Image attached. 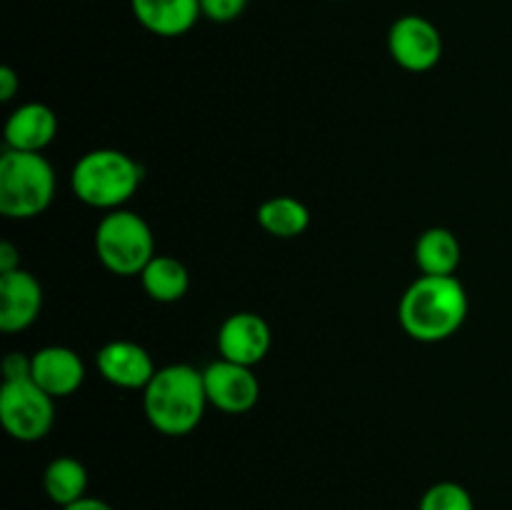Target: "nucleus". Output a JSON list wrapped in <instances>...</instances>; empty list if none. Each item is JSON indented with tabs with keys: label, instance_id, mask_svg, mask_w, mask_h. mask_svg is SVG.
<instances>
[{
	"label": "nucleus",
	"instance_id": "obj_16",
	"mask_svg": "<svg viewBox=\"0 0 512 510\" xmlns=\"http://www.w3.org/2000/svg\"><path fill=\"white\" fill-rule=\"evenodd\" d=\"M43 490L55 505L68 508L75 500L85 498V490H88V470H85V465L78 458L60 455V458L50 460L48 468H45Z\"/></svg>",
	"mask_w": 512,
	"mask_h": 510
},
{
	"label": "nucleus",
	"instance_id": "obj_3",
	"mask_svg": "<svg viewBox=\"0 0 512 510\" xmlns=\"http://www.w3.org/2000/svg\"><path fill=\"white\" fill-rule=\"evenodd\" d=\"M143 183V165L115 148L85 153L70 173V188L90 208L120 210Z\"/></svg>",
	"mask_w": 512,
	"mask_h": 510
},
{
	"label": "nucleus",
	"instance_id": "obj_17",
	"mask_svg": "<svg viewBox=\"0 0 512 510\" xmlns=\"http://www.w3.org/2000/svg\"><path fill=\"white\" fill-rule=\"evenodd\" d=\"M140 280H143L145 293L158 303H175L190 288L188 268L170 255H155L140 273Z\"/></svg>",
	"mask_w": 512,
	"mask_h": 510
},
{
	"label": "nucleus",
	"instance_id": "obj_2",
	"mask_svg": "<svg viewBox=\"0 0 512 510\" xmlns=\"http://www.w3.org/2000/svg\"><path fill=\"white\" fill-rule=\"evenodd\" d=\"M203 373L188 363H173L155 370L143 388V410L158 433L180 438L193 433L208 408Z\"/></svg>",
	"mask_w": 512,
	"mask_h": 510
},
{
	"label": "nucleus",
	"instance_id": "obj_11",
	"mask_svg": "<svg viewBox=\"0 0 512 510\" xmlns=\"http://www.w3.org/2000/svg\"><path fill=\"white\" fill-rule=\"evenodd\" d=\"M100 375L115 388L140 390L153 380L155 365L148 350L133 340H110L95 355Z\"/></svg>",
	"mask_w": 512,
	"mask_h": 510
},
{
	"label": "nucleus",
	"instance_id": "obj_21",
	"mask_svg": "<svg viewBox=\"0 0 512 510\" xmlns=\"http://www.w3.org/2000/svg\"><path fill=\"white\" fill-rule=\"evenodd\" d=\"M30 365H33V355L8 353V358L3 360V380L30 378Z\"/></svg>",
	"mask_w": 512,
	"mask_h": 510
},
{
	"label": "nucleus",
	"instance_id": "obj_4",
	"mask_svg": "<svg viewBox=\"0 0 512 510\" xmlns=\"http://www.w3.org/2000/svg\"><path fill=\"white\" fill-rule=\"evenodd\" d=\"M55 173L43 153L5 148L0 158V213L28 220L45 213L53 203Z\"/></svg>",
	"mask_w": 512,
	"mask_h": 510
},
{
	"label": "nucleus",
	"instance_id": "obj_9",
	"mask_svg": "<svg viewBox=\"0 0 512 510\" xmlns=\"http://www.w3.org/2000/svg\"><path fill=\"white\" fill-rule=\"evenodd\" d=\"M43 308V288L28 270L0 273V330L20 333L38 320Z\"/></svg>",
	"mask_w": 512,
	"mask_h": 510
},
{
	"label": "nucleus",
	"instance_id": "obj_20",
	"mask_svg": "<svg viewBox=\"0 0 512 510\" xmlns=\"http://www.w3.org/2000/svg\"><path fill=\"white\" fill-rule=\"evenodd\" d=\"M248 8V0H200V13L213 23H233Z\"/></svg>",
	"mask_w": 512,
	"mask_h": 510
},
{
	"label": "nucleus",
	"instance_id": "obj_15",
	"mask_svg": "<svg viewBox=\"0 0 512 510\" xmlns=\"http://www.w3.org/2000/svg\"><path fill=\"white\" fill-rule=\"evenodd\" d=\"M463 250L448 228H430L415 243V263L423 275H455Z\"/></svg>",
	"mask_w": 512,
	"mask_h": 510
},
{
	"label": "nucleus",
	"instance_id": "obj_22",
	"mask_svg": "<svg viewBox=\"0 0 512 510\" xmlns=\"http://www.w3.org/2000/svg\"><path fill=\"white\" fill-rule=\"evenodd\" d=\"M18 88H20L18 73H15L10 65H3V68H0V100H3V103L13 100V95L18 93Z\"/></svg>",
	"mask_w": 512,
	"mask_h": 510
},
{
	"label": "nucleus",
	"instance_id": "obj_6",
	"mask_svg": "<svg viewBox=\"0 0 512 510\" xmlns=\"http://www.w3.org/2000/svg\"><path fill=\"white\" fill-rule=\"evenodd\" d=\"M55 398H50L33 378L3 380L0 385V423L5 433L20 443H35L50 433L55 423Z\"/></svg>",
	"mask_w": 512,
	"mask_h": 510
},
{
	"label": "nucleus",
	"instance_id": "obj_8",
	"mask_svg": "<svg viewBox=\"0 0 512 510\" xmlns=\"http://www.w3.org/2000/svg\"><path fill=\"white\" fill-rule=\"evenodd\" d=\"M203 383L208 403L223 413L240 415L255 408L260 398V383L253 368L233 363V360H215L203 370Z\"/></svg>",
	"mask_w": 512,
	"mask_h": 510
},
{
	"label": "nucleus",
	"instance_id": "obj_14",
	"mask_svg": "<svg viewBox=\"0 0 512 510\" xmlns=\"http://www.w3.org/2000/svg\"><path fill=\"white\" fill-rule=\"evenodd\" d=\"M135 20L160 38H180L195 28L200 0H130Z\"/></svg>",
	"mask_w": 512,
	"mask_h": 510
},
{
	"label": "nucleus",
	"instance_id": "obj_7",
	"mask_svg": "<svg viewBox=\"0 0 512 510\" xmlns=\"http://www.w3.org/2000/svg\"><path fill=\"white\" fill-rule=\"evenodd\" d=\"M388 50L410 73H428L443 58V35L423 15H403L390 25Z\"/></svg>",
	"mask_w": 512,
	"mask_h": 510
},
{
	"label": "nucleus",
	"instance_id": "obj_24",
	"mask_svg": "<svg viewBox=\"0 0 512 510\" xmlns=\"http://www.w3.org/2000/svg\"><path fill=\"white\" fill-rule=\"evenodd\" d=\"M63 510H115V508H113V505L105 503V500L88 498V495H85V498L75 500L73 505H68V508H63Z\"/></svg>",
	"mask_w": 512,
	"mask_h": 510
},
{
	"label": "nucleus",
	"instance_id": "obj_19",
	"mask_svg": "<svg viewBox=\"0 0 512 510\" xmlns=\"http://www.w3.org/2000/svg\"><path fill=\"white\" fill-rule=\"evenodd\" d=\"M418 510H475V503L465 485L443 480V483H435L425 490Z\"/></svg>",
	"mask_w": 512,
	"mask_h": 510
},
{
	"label": "nucleus",
	"instance_id": "obj_10",
	"mask_svg": "<svg viewBox=\"0 0 512 510\" xmlns=\"http://www.w3.org/2000/svg\"><path fill=\"white\" fill-rule=\"evenodd\" d=\"M270 340V325L258 313H233L218 330L220 358L253 368L268 355Z\"/></svg>",
	"mask_w": 512,
	"mask_h": 510
},
{
	"label": "nucleus",
	"instance_id": "obj_12",
	"mask_svg": "<svg viewBox=\"0 0 512 510\" xmlns=\"http://www.w3.org/2000/svg\"><path fill=\"white\" fill-rule=\"evenodd\" d=\"M30 378L50 395V398H65L73 395L85 380V365L75 350L63 345H48L33 353Z\"/></svg>",
	"mask_w": 512,
	"mask_h": 510
},
{
	"label": "nucleus",
	"instance_id": "obj_5",
	"mask_svg": "<svg viewBox=\"0 0 512 510\" xmlns=\"http://www.w3.org/2000/svg\"><path fill=\"white\" fill-rule=\"evenodd\" d=\"M98 260L115 275H140L155 258L150 225L133 210H110L95 230Z\"/></svg>",
	"mask_w": 512,
	"mask_h": 510
},
{
	"label": "nucleus",
	"instance_id": "obj_23",
	"mask_svg": "<svg viewBox=\"0 0 512 510\" xmlns=\"http://www.w3.org/2000/svg\"><path fill=\"white\" fill-rule=\"evenodd\" d=\"M20 268V253L13 243L0 245V273H10V270Z\"/></svg>",
	"mask_w": 512,
	"mask_h": 510
},
{
	"label": "nucleus",
	"instance_id": "obj_13",
	"mask_svg": "<svg viewBox=\"0 0 512 510\" xmlns=\"http://www.w3.org/2000/svg\"><path fill=\"white\" fill-rule=\"evenodd\" d=\"M58 133V115L43 103H25L5 120V148L43 153Z\"/></svg>",
	"mask_w": 512,
	"mask_h": 510
},
{
	"label": "nucleus",
	"instance_id": "obj_18",
	"mask_svg": "<svg viewBox=\"0 0 512 510\" xmlns=\"http://www.w3.org/2000/svg\"><path fill=\"white\" fill-rule=\"evenodd\" d=\"M258 223L265 233L273 238H298L308 230L310 225V210L305 203L290 195H278V198H268L258 208Z\"/></svg>",
	"mask_w": 512,
	"mask_h": 510
},
{
	"label": "nucleus",
	"instance_id": "obj_1",
	"mask_svg": "<svg viewBox=\"0 0 512 510\" xmlns=\"http://www.w3.org/2000/svg\"><path fill=\"white\" fill-rule=\"evenodd\" d=\"M400 325L420 343H440L468 318V293L455 275H423L400 298Z\"/></svg>",
	"mask_w": 512,
	"mask_h": 510
}]
</instances>
